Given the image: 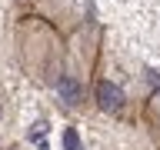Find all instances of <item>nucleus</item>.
<instances>
[{"label": "nucleus", "mask_w": 160, "mask_h": 150, "mask_svg": "<svg viewBox=\"0 0 160 150\" xmlns=\"http://www.w3.org/2000/svg\"><path fill=\"white\" fill-rule=\"evenodd\" d=\"M57 90H60V97L67 100V103H77V100L83 97V90H80V83H77V80H73V77H60Z\"/></svg>", "instance_id": "f03ea898"}, {"label": "nucleus", "mask_w": 160, "mask_h": 150, "mask_svg": "<svg viewBox=\"0 0 160 150\" xmlns=\"http://www.w3.org/2000/svg\"><path fill=\"white\" fill-rule=\"evenodd\" d=\"M63 147H67V150H80V140H77V130H67V133H63Z\"/></svg>", "instance_id": "7ed1b4c3"}, {"label": "nucleus", "mask_w": 160, "mask_h": 150, "mask_svg": "<svg viewBox=\"0 0 160 150\" xmlns=\"http://www.w3.org/2000/svg\"><path fill=\"white\" fill-rule=\"evenodd\" d=\"M97 103L103 110H120V107H123V93H120V87L110 83V80H100V83H97Z\"/></svg>", "instance_id": "f257e3e1"}]
</instances>
